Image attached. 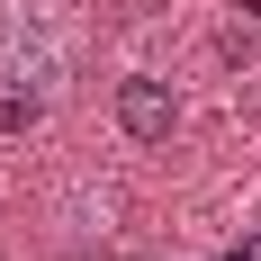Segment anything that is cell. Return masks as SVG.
I'll return each mask as SVG.
<instances>
[{"mask_svg": "<svg viewBox=\"0 0 261 261\" xmlns=\"http://www.w3.org/2000/svg\"><path fill=\"white\" fill-rule=\"evenodd\" d=\"M81 54V27L63 0H0V81H36V90H63Z\"/></svg>", "mask_w": 261, "mask_h": 261, "instance_id": "cell-1", "label": "cell"}, {"mask_svg": "<svg viewBox=\"0 0 261 261\" xmlns=\"http://www.w3.org/2000/svg\"><path fill=\"white\" fill-rule=\"evenodd\" d=\"M108 108H117V135H126V144H171V135H180V90L162 72H126Z\"/></svg>", "mask_w": 261, "mask_h": 261, "instance_id": "cell-2", "label": "cell"}, {"mask_svg": "<svg viewBox=\"0 0 261 261\" xmlns=\"http://www.w3.org/2000/svg\"><path fill=\"white\" fill-rule=\"evenodd\" d=\"M45 108H54V90H36V81H0V135H36Z\"/></svg>", "mask_w": 261, "mask_h": 261, "instance_id": "cell-3", "label": "cell"}, {"mask_svg": "<svg viewBox=\"0 0 261 261\" xmlns=\"http://www.w3.org/2000/svg\"><path fill=\"white\" fill-rule=\"evenodd\" d=\"M252 54H261V27H252V18H234V27H216V63H234V72H243Z\"/></svg>", "mask_w": 261, "mask_h": 261, "instance_id": "cell-4", "label": "cell"}, {"mask_svg": "<svg viewBox=\"0 0 261 261\" xmlns=\"http://www.w3.org/2000/svg\"><path fill=\"white\" fill-rule=\"evenodd\" d=\"M225 261H261V243H243V252H225Z\"/></svg>", "mask_w": 261, "mask_h": 261, "instance_id": "cell-5", "label": "cell"}, {"mask_svg": "<svg viewBox=\"0 0 261 261\" xmlns=\"http://www.w3.org/2000/svg\"><path fill=\"white\" fill-rule=\"evenodd\" d=\"M243 9H252V27H261V0H243Z\"/></svg>", "mask_w": 261, "mask_h": 261, "instance_id": "cell-6", "label": "cell"}]
</instances>
